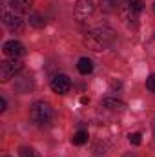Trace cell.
<instances>
[{
	"label": "cell",
	"mask_w": 155,
	"mask_h": 157,
	"mask_svg": "<svg viewBox=\"0 0 155 157\" xmlns=\"http://www.w3.org/2000/svg\"><path fill=\"white\" fill-rule=\"evenodd\" d=\"M115 37L117 35L112 28L102 26V28H95V29L88 31L84 42H86V46H88L89 49H93V51H104V49H108V48L113 44Z\"/></svg>",
	"instance_id": "obj_1"
},
{
	"label": "cell",
	"mask_w": 155,
	"mask_h": 157,
	"mask_svg": "<svg viewBox=\"0 0 155 157\" xmlns=\"http://www.w3.org/2000/svg\"><path fill=\"white\" fill-rule=\"evenodd\" d=\"M51 117H53V110H51V106L47 102H35L29 108V119L35 124H44Z\"/></svg>",
	"instance_id": "obj_2"
},
{
	"label": "cell",
	"mask_w": 155,
	"mask_h": 157,
	"mask_svg": "<svg viewBox=\"0 0 155 157\" xmlns=\"http://www.w3.org/2000/svg\"><path fill=\"white\" fill-rule=\"evenodd\" d=\"M142 7H144V2H142V0H126L119 11H120L122 18H124L126 22H137V18H139Z\"/></svg>",
	"instance_id": "obj_3"
},
{
	"label": "cell",
	"mask_w": 155,
	"mask_h": 157,
	"mask_svg": "<svg viewBox=\"0 0 155 157\" xmlns=\"http://www.w3.org/2000/svg\"><path fill=\"white\" fill-rule=\"evenodd\" d=\"M22 70V62L18 59H9V60H4L0 62V80L6 82L11 77H15V73H18Z\"/></svg>",
	"instance_id": "obj_4"
},
{
	"label": "cell",
	"mask_w": 155,
	"mask_h": 157,
	"mask_svg": "<svg viewBox=\"0 0 155 157\" xmlns=\"http://www.w3.org/2000/svg\"><path fill=\"white\" fill-rule=\"evenodd\" d=\"M51 90L55 91V93H59V95H64V93H68L70 90H71V80L68 75H55V77L51 78Z\"/></svg>",
	"instance_id": "obj_5"
},
{
	"label": "cell",
	"mask_w": 155,
	"mask_h": 157,
	"mask_svg": "<svg viewBox=\"0 0 155 157\" xmlns=\"http://www.w3.org/2000/svg\"><path fill=\"white\" fill-rule=\"evenodd\" d=\"M2 51H4L7 57H11V59L22 57V55L26 53L24 46H22L18 40H7V42H4V46H2Z\"/></svg>",
	"instance_id": "obj_6"
},
{
	"label": "cell",
	"mask_w": 155,
	"mask_h": 157,
	"mask_svg": "<svg viewBox=\"0 0 155 157\" xmlns=\"http://www.w3.org/2000/svg\"><path fill=\"white\" fill-rule=\"evenodd\" d=\"M93 2L91 0H77V4H75V17H77L78 20H84V18H88L91 13H93Z\"/></svg>",
	"instance_id": "obj_7"
},
{
	"label": "cell",
	"mask_w": 155,
	"mask_h": 157,
	"mask_svg": "<svg viewBox=\"0 0 155 157\" xmlns=\"http://www.w3.org/2000/svg\"><path fill=\"white\" fill-rule=\"evenodd\" d=\"M4 24L7 26L9 31H17V33H20V31L24 29V22H22V18H20L18 15H15V11H13V15H11V13H4Z\"/></svg>",
	"instance_id": "obj_8"
},
{
	"label": "cell",
	"mask_w": 155,
	"mask_h": 157,
	"mask_svg": "<svg viewBox=\"0 0 155 157\" xmlns=\"http://www.w3.org/2000/svg\"><path fill=\"white\" fill-rule=\"evenodd\" d=\"M33 7V0H11V9L17 13H29Z\"/></svg>",
	"instance_id": "obj_9"
},
{
	"label": "cell",
	"mask_w": 155,
	"mask_h": 157,
	"mask_svg": "<svg viewBox=\"0 0 155 157\" xmlns=\"http://www.w3.org/2000/svg\"><path fill=\"white\" fill-rule=\"evenodd\" d=\"M102 106L108 108V110H124V108H126V104H124L122 101L112 99V97H106V99L102 101Z\"/></svg>",
	"instance_id": "obj_10"
},
{
	"label": "cell",
	"mask_w": 155,
	"mask_h": 157,
	"mask_svg": "<svg viewBox=\"0 0 155 157\" xmlns=\"http://www.w3.org/2000/svg\"><path fill=\"white\" fill-rule=\"evenodd\" d=\"M124 2L126 0H100V6H102L104 11H117V9L122 7Z\"/></svg>",
	"instance_id": "obj_11"
},
{
	"label": "cell",
	"mask_w": 155,
	"mask_h": 157,
	"mask_svg": "<svg viewBox=\"0 0 155 157\" xmlns=\"http://www.w3.org/2000/svg\"><path fill=\"white\" fill-rule=\"evenodd\" d=\"M77 68H78V71H80L82 75H88V73H91V71H93V62H91L88 57H82V59L78 60Z\"/></svg>",
	"instance_id": "obj_12"
},
{
	"label": "cell",
	"mask_w": 155,
	"mask_h": 157,
	"mask_svg": "<svg viewBox=\"0 0 155 157\" xmlns=\"http://www.w3.org/2000/svg\"><path fill=\"white\" fill-rule=\"evenodd\" d=\"M71 141H73V144H77V146L86 144V143H88V132H86V130H78L77 133L71 137Z\"/></svg>",
	"instance_id": "obj_13"
},
{
	"label": "cell",
	"mask_w": 155,
	"mask_h": 157,
	"mask_svg": "<svg viewBox=\"0 0 155 157\" xmlns=\"http://www.w3.org/2000/svg\"><path fill=\"white\" fill-rule=\"evenodd\" d=\"M29 26H33V28H44L46 20L40 15H29Z\"/></svg>",
	"instance_id": "obj_14"
},
{
	"label": "cell",
	"mask_w": 155,
	"mask_h": 157,
	"mask_svg": "<svg viewBox=\"0 0 155 157\" xmlns=\"http://www.w3.org/2000/svg\"><path fill=\"white\" fill-rule=\"evenodd\" d=\"M128 139H130V143H131L133 146H139V144L142 143V135H141V133H130Z\"/></svg>",
	"instance_id": "obj_15"
},
{
	"label": "cell",
	"mask_w": 155,
	"mask_h": 157,
	"mask_svg": "<svg viewBox=\"0 0 155 157\" xmlns=\"http://www.w3.org/2000/svg\"><path fill=\"white\" fill-rule=\"evenodd\" d=\"M146 88H148L150 91H153V93H155V73L146 78Z\"/></svg>",
	"instance_id": "obj_16"
},
{
	"label": "cell",
	"mask_w": 155,
	"mask_h": 157,
	"mask_svg": "<svg viewBox=\"0 0 155 157\" xmlns=\"http://www.w3.org/2000/svg\"><path fill=\"white\" fill-rule=\"evenodd\" d=\"M20 157H37V155H35L33 150H29V148H22V150H20Z\"/></svg>",
	"instance_id": "obj_17"
},
{
	"label": "cell",
	"mask_w": 155,
	"mask_h": 157,
	"mask_svg": "<svg viewBox=\"0 0 155 157\" xmlns=\"http://www.w3.org/2000/svg\"><path fill=\"white\" fill-rule=\"evenodd\" d=\"M4 110H6V99L0 97V112H4Z\"/></svg>",
	"instance_id": "obj_18"
},
{
	"label": "cell",
	"mask_w": 155,
	"mask_h": 157,
	"mask_svg": "<svg viewBox=\"0 0 155 157\" xmlns=\"http://www.w3.org/2000/svg\"><path fill=\"white\" fill-rule=\"evenodd\" d=\"M80 102H82V104H88V102H89V99H88V97H80Z\"/></svg>",
	"instance_id": "obj_19"
},
{
	"label": "cell",
	"mask_w": 155,
	"mask_h": 157,
	"mask_svg": "<svg viewBox=\"0 0 155 157\" xmlns=\"http://www.w3.org/2000/svg\"><path fill=\"white\" fill-rule=\"evenodd\" d=\"M153 11H155V4H153Z\"/></svg>",
	"instance_id": "obj_20"
},
{
	"label": "cell",
	"mask_w": 155,
	"mask_h": 157,
	"mask_svg": "<svg viewBox=\"0 0 155 157\" xmlns=\"http://www.w3.org/2000/svg\"><path fill=\"white\" fill-rule=\"evenodd\" d=\"M128 157H135V155H128Z\"/></svg>",
	"instance_id": "obj_21"
}]
</instances>
